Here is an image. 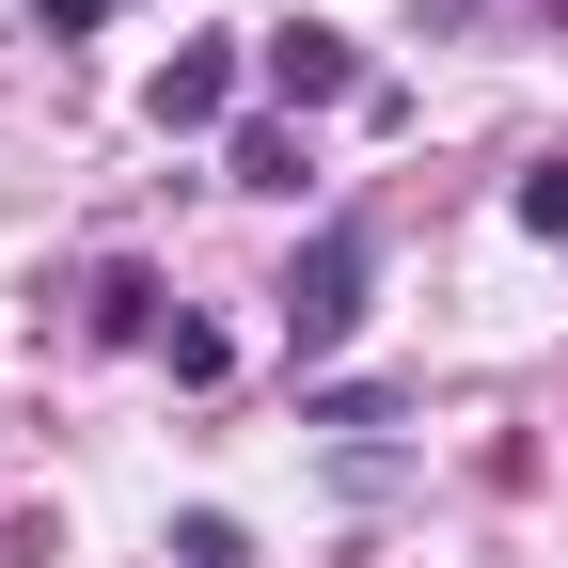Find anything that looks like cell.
Masks as SVG:
<instances>
[{"label":"cell","mask_w":568,"mask_h":568,"mask_svg":"<svg viewBox=\"0 0 568 568\" xmlns=\"http://www.w3.org/2000/svg\"><path fill=\"white\" fill-rule=\"evenodd\" d=\"M268 301H284V347H301V364H332V347L364 332V301H379V222H364V205H332V222L284 253Z\"/></svg>","instance_id":"cell-1"},{"label":"cell","mask_w":568,"mask_h":568,"mask_svg":"<svg viewBox=\"0 0 568 568\" xmlns=\"http://www.w3.org/2000/svg\"><path fill=\"white\" fill-rule=\"evenodd\" d=\"M253 63H268V95H284V111H332V95H364V48H347V32H316V17L253 32Z\"/></svg>","instance_id":"cell-2"},{"label":"cell","mask_w":568,"mask_h":568,"mask_svg":"<svg viewBox=\"0 0 568 568\" xmlns=\"http://www.w3.org/2000/svg\"><path fill=\"white\" fill-rule=\"evenodd\" d=\"M142 111H159L174 142H190V126H237V48H174L159 80H142Z\"/></svg>","instance_id":"cell-3"},{"label":"cell","mask_w":568,"mask_h":568,"mask_svg":"<svg viewBox=\"0 0 568 568\" xmlns=\"http://www.w3.org/2000/svg\"><path fill=\"white\" fill-rule=\"evenodd\" d=\"M95 347H159V268H95Z\"/></svg>","instance_id":"cell-4"},{"label":"cell","mask_w":568,"mask_h":568,"mask_svg":"<svg viewBox=\"0 0 568 568\" xmlns=\"http://www.w3.org/2000/svg\"><path fill=\"white\" fill-rule=\"evenodd\" d=\"M174 568H253V537H237L222 506H190V521H174Z\"/></svg>","instance_id":"cell-5"},{"label":"cell","mask_w":568,"mask_h":568,"mask_svg":"<svg viewBox=\"0 0 568 568\" xmlns=\"http://www.w3.org/2000/svg\"><path fill=\"white\" fill-rule=\"evenodd\" d=\"M237 190H301V142H284V126H237Z\"/></svg>","instance_id":"cell-6"},{"label":"cell","mask_w":568,"mask_h":568,"mask_svg":"<svg viewBox=\"0 0 568 568\" xmlns=\"http://www.w3.org/2000/svg\"><path fill=\"white\" fill-rule=\"evenodd\" d=\"M506 205H521V237H568V159H537V174H521Z\"/></svg>","instance_id":"cell-7"},{"label":"cell","mask_w":568,"mask_h":568,"mask_svg":"<svg viewBox=\"0 0 568 568\" xmlns=\"http://www.w3.org/2000/svg\"><path fill=\"white\" fill-rule=\"evenodd\" d=\"M32 17H48V32H95V17H111V0H32Z\"/></svg>","instance_id":"cell-8"}]
</instances>
